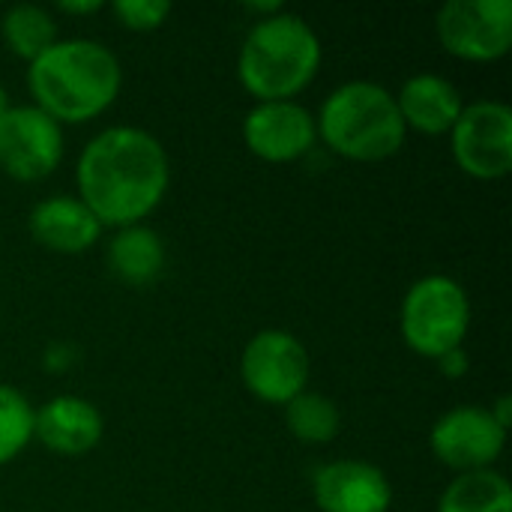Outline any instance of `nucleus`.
Returning a JSON list of instances; mask_svg holds the SVG:
<instances>
[{
    "label": "nucleus",
    "instance_id": "obj_19",
    "mask_svg": "<svg viewBox=\"0 0 512 512\" xmlns=\"http://www.w3.org/2000/svg\"><path fill=\"white\" fill-rule=\"evenodd\" d=\"M285 426L303 444H330L342 429V411L330 396L303 390L285 405Z\"/></svg>",
    "mask_w": 512,
    "mask_h": 512
},
{
    "label": "nucleus",
    "instance_id": "obj_21",
    "mask_svg": "<svg viewBox=\"0 0 512 512\" xmlns=\"http://www.w3.org/2000/svg\"><path fill=\"white\" fill-rule=\"evenodd\" d=\"M111 12L126 30L147 33V30H159L171 18L174 6L168 0H114Z\"/></svg>",
    "mask_w": 512,
    "mask_h": 512
},
{
    "label": "nucleus",
    "instance_id": "obj_9",
    "mask_svg": "<svg viewBox=\"0 0 512 512\" xmlns=\"http://www.w3.org/2000/svg\"><path fill=\"white\" fill-rule=\"evenodd\" d=\"M63 126L42 108L12 105L0 117V171L18 183H36L63 162Z\"/></svg>",
    "mask_w": 512,
    "mask_h": 512
},
{
    "label": "nucleus",
    "instance_id": "obj_3",
    "mask_svg": "<svg viewBox=\"0 0 512 512\" xmlns=\"http://www.w3.org/2000/svg\"><path fill=\"white\" fill-rule=\"evenodd\" d=\"M324 45L315 27L297 12L261 18L246 33L237 54V78L255 102L297 99L318 75Z\"/></svg>",
    "mask_w": 512,
    "mask_h": 512
},
{
    "label": "nucleus",
    "instance_id": "obj_17",
    "mask_svg": "<svg viewBox=\"0 0 512 512\" xmlns=\"http://www.w3.org/2000/svg\"><path fill=\"white\" fill-rule=\"evenodd\" d=\"M438 512H512L510 480L495 468L456 474L438 498Z\"/></svg>",
    "mask_w": 512,
    "mask_h": 512
},
{
    "label": "nucleus",
    "instance_id": "obj_15",
    "mask_svg": "<svg viewBox=\"0 0 512 512\" xmlns=\"http://www.w3.org/2000/svg\"><path fill=\"white\" fill-rule=\"evenodd\" d=\"M396 105L405 129L420 135H450L465 111V96L450 78L438 72H417L399 87Z\"/></svg>",
    "mask_w": 512,
    "mask_h": 512
},
{
    "label": "nucleus",
    "instance_id": "obj_6",
    "mask_svg": "<svg viewBox=\"0 0 512 512\" xmlns=\"http://www.w3.org/2000/svg\"><path fill=\"white\" fill-rule=\"evenodd\" d=\"M450 153L462 174L474 180H504L512 171V108L501 99L465 105L450 129Z\"/></svg>",
    "mask_w": 512,
    "mask_h": 512
},
{
    "label": "nucleus",
    "instance_id": "obj_24",
    "mask_svg": "<svg viewBox=\"0 0 512 512\" xmlns=\"http://www.w3.org/2000/svg\"><path fill=\"white\" fill-rule=\"evenodd\" d=\"M243 9H246L249 15H258V21H261V18H270V15H276V12H282L285 6H282L279 0H249V3H243Z\"/></svg>",
    "mask_w": 512,
    "mask_h": 512
},
{
    "label": "nucleus",
    "instance_id": "obj_23",
    "mask_svg": "<svg viewBox=\"0 0 512 512\" xmlns=\"http://www.w3.org/2000/svg\"><path fill=\"white\" fill-rule=\"evenodd\" d=\"M102 9H105L102 0H60L57 3V12L63 15H96Z\"/></svg>",
    "mask_w": 512,
    "mask_h": 512
},
{
    "label": "nucleus",
    "instance_id": "obj_2",
    "mask_svg": "<svg viewBox=\"0 0 512 512\" xmlns=\"http://www.w3.org/2000/svg\"><path fill=\"white\" fill-rule=\"evenodd\" d=\"M120 87L123 66L99 39H57L27 63V90L33 105L60 126H78L102 117L117 102Z\"/></svg>",
    "mask_w": 512,
    "mask_h": 512
},
{
    "label": "nucleus",
    "instance_id": "obj_22",
    "mask_svg": "<svg viewBox=\"0 0 512 512\" xmlns=\"http://www.w3.org/2000/svg\"><path fill=\"white\" fill-rule=\"evenodd\" d=\"M435 363H438L441 375H444V378H450V381L465 378V375H468V369H471V360H468V351H465V348H453V351H447L444 357H438Z\"/></svg>",
    "mask_w": 512,
    "mask_h": 512
},
{
    "label": "nucleus",
    "instance_id": "obj_4",
    "mask_svg": "<svg viewBox=\"0 0 512 512\" xmlns=\"http://www.w3.org/2000/svg\"><path fill=\"white\" fill-rule=\"evenodd\" d=\"M315 126L324 147L351 162H384L402 150L408 135L396 93L366 78H354L330 90Z\"/></svg>",
    "mask_w": 512,
    "mask_h": 512
},
{
    "label": "nucleus",
    "instance_id": "obj_13",
    "mask_svg": "<svg viewBox=\"0 0 512 512\" xmlns=\"http://www.w3.org/2000/svg\"><path fill=\"white\" fill-rule=\"evenodd\" d=\"M105 435L102 411L81 396H54L36 408L33 417V438L54 456L78 459L99 447Z\"/></svg>",
    "mask_w": 512,
    "mask_h": 512
},
{
    "label": "nucleus",
    "instance_id": "obj_16",
    "mask_svg": "<svg viewBox=\"0 0 512 512\" xmlns=\"http://www.w3.org/2000/svg\"><path fill=\"white\" fill-rule=\"evenodd\" d=\"M108 267L123 285L147 288L165 270V243L150 225L117 228L108 240Z\"/></svg>",
    "mask_w": 512,
    "mask_h": 512
},
{
    "label": "nucleus",
    "instance_id": "obj_11",
    "mask_svg": "<svg viewBox=\"0 0 512 512\" xmlns=\"http://www.w3.org/2000/svg\"><path fill=\"white\" fill-rule=\"evenodd\" d=\"M243 144L261 162H297L318 144L315 114L303 108L297 99L255 102L243 117Z\"/></svg>",
    "mask_w": 512,
    "mask_h": 512
},
{
    "label": "nucleus",
    "instance_id": "obj_7",
    "mask_svg": "<svg viewBox=\"0 0 512 512\" xmlns=\"http://www.w3.org/2000/svg\"><path fill=\"white\" fill-rule=\"evenodd\" d=\"M309 351L288 330L255 333L240 354V381L264 405H288L309 384Z\"/></svg>",
    "mask_w": 512,
    "mask_h": 512
},
{
    "label": "nucleus",
    "instance_id": "obj_18",
    "mask_svg": "<svg viewBox=\"0 0 512 512\" xmlns=\"http://www.w3.org/2000/svg\"><path fill=\"white\" fill-rule=\"evenodd\" d=\"M0 36L6 48L21 60H36L45 48H51L57 36V21L45 6L36 3H15L0 18Z\"/></svg>",
    "mask_w": 512,
    "mask_h": 512
},
{
    "label": "nucleus",
    "instance_id": "obj_8",
    "mask_svg": "<svg viewBox=\"0 0 512 512\" xmlns=\"http://www.w3.org/2000/svg\"><path fill=\"white\" fill-rule=\"evenodd\" d=\"M447 54L468 63H495L512 48V0H447L435 15Z\"/></svg>",
    "mask_w": 512,
    "mask_h": 512
},
{
    "label": "nucleus",
    "instance_id": "obj_26",
    "mask_svg": "<svg viewBox=\"0 0 512 512\" xmlns=\"http://www.w3.org/2000/svg\"><path fill=\"white\" fill-rule=\"evenodd\" d=\"M9 108H12V102H9V93H6V87L0 84V117H3Z\"/></svg>",
    "mask_w": 512,
    "mask_h": 512
},
{
    "label": "nucleus",
    "instance_id": "obj_12",
    "mask_svg": "<svg viewBox=\"0 0 512 512\" xmlns=\"http://www.w3.org/2000/svg\"><path fill=\"white\" fill-rule=\"evenodd\" d=\"M312 498L321 512H390L393 483L372 462L339 459L312 474Z\"/></svg>",
    "mask_w": 512,
    "mask_h": 512
},
{
    "label": "nucleus",
    "instance_id": "obj_20",
    "mask_svg": "<svg viewBox=\"0 0 512 512\" xmlns=\"http://www.w3.org/2000/svg\"><path fill=\"white\" fill-rule=\"evenodd\" d=\"M33 417L36 408L30 399L9 387L0 384V468L15 462L33 441Z\"/></svg>",
    "mask_w": 512,
    "mask_h": 512
},
{
    "label": "nucleus",
    "instance_id": "obj_25",
    "mask_svg": "<svg viewBox=\"0 0 512 512\" xmlns=\"http://www.w3.org/2000/svg\"><path fill=\"white\" fill-rule=\"evenodd\" d=\"M489 414L495 417V423L498 426H504L507 432H510V423H512V396H501L492 408H489Z\"/></svg>",
    "mask_w": 512,
    "mask_h": 512
},
{
    "label": "nucleus",
    "instance_id": "obj_10",
    "mask_svg": "<svg viewBox=\"0 0 512 512\" xmlns=\"http://www.w3.org/2000/svg\"><path fill=\"white\" fill-rule=\"evenodd\" d=\"M504 447L507 429L498 426L483 405H456L441 414L429 432L432 456L456 474L495 468V462L504 456Z\"/></svg>",
    "mask_w": 512,
    "mask_h": 512
},
{
    "label": "nucleus",
    "instance_id": "obj_14",
    "mask_svg": "<svg viewBox=\"0 0 512 512\" xmlns=\"http://www.w3.org/2000/svg\"><path fill=\"white\" fill-rule=\"evenodd\" d=\"M27 228L33 240L60 255H78L99 243L102 225L87 210L78 195H51L33 204L27 216Z\"/></svg>",
    "mask_w": 512,
    "mask_h": 512
},
{
    "label": "nucleus",
    "instance_id": "obj_5",
    "mask_svg": "<svg viewBox=\"0 0 512 512\" xmlns=\"http://www.w3.org/2000/svg\"><path fill=\"white\" fill-rule=\"evenodd\" d=\"M399 330L405 345L426 360L465 348L471 330V297L465 285L444 273L417 279L402 297Z\"/></svg>",
    "mask_w": 512,
    "mask_h": 512
},
{
    "label": "nucleus",
    "instance_id": "obj_1",
    "mask_svg": "<svg viewBox=\"0 0 512 512\" xmlns=\"http://www.w3.org/2000/svg\"><path fill=\"white\" fill-rule=\"evenodd\" d=\"M75 186L102 228L144 225L171 186L168 150L141 126H108L81 147Z\"/></svg>",
    "mask_w": 512,
    "mask_h": 512
}]
</instances>
